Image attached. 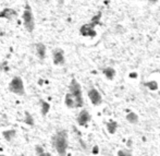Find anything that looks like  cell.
<instances>
[{
  "label": "cell",
  "mask_w": 160,
  "mask_h": 156,
  "mask_svg": "<svg viewBox=\"0 0 160 156\" xmlns=\"http://www.w3.org/2000/svg\"><path fill=\"white\" fill-rule=\"evenodd\" d=\"M51 145L55 148L59 156H67L69 141H68V131L65 129H60L52 135Z\"/></svg>",
  "instance_id": "6da1fadb"
},
{
  "label": "cell",
  "mask_w": 160,
  "mask_h": 156,
  "mask_svg": "<svg viewBox=\"0 0 160 156\" xmlns=\"http://www.w3.org/2000/svg\"><path fill=\"white\" fill-rule=\"evenodd\" d=\"M22 21H23L24 28H25V30L28 32L32 33L35 30V18H34L32 7L28 2L25 3L23 13H22Z\"/></svg>",
  "instance_id": "7a4b0ae2"
},
{
  "label": "cell",
  "mask_w": 160,
  "mask_h": 156,
  "mask_svg": "<svg viewBox=\"0 0 160 156\" xmlns=\"http://www.w3.org/2000/svg\"><path fill=\"white\" fill-rule=\"evenodd\" d=\"M69 93L74 97L76 101V105L78 108L82 107L84 105V99H83V94H82V87L81 84L75 80V79H72L71 83L69 85Z\"/></svg>",
  "instance_id": "3957f363"
},
{
  "label": "cell",
  "mask_w": 160,
  "mask_h": 156,
  "mask_svg": "<svg viewBox=\"0 0 160 156\" xmlns=\"http://www.w3.org/2000/svg\"><path fill=\"white\" fill-rule=\"evenodd\" d=\"M9 91L18 96L25 95V87L21 76H13V79L9 83Z\"/></svg>",
  "instance_id": "277c9868"
},
{
  "label": "cell",
  "mask_w": 160,
  "mask_h": 156,
  "mask_svg": "<svg viewBox=\"0 0 160 156\" xmlns=\"http://www.w3.org/2000/svg\"><path fill=\"white\" fill-rule=\"evenodd\" d=\"M52 60L56 65H63L65 63L64 51L61 48H55L52 50Z\"/></svg>",
  "instance_id": "5b68a950"
},
{
  "label": "cell",
  "mask_w": 160,
  "mask_h": 156,
  "mask_svg": "<svg viewBox=\"0 0 160 156\" xmlns=\"http://www.w3.org/2000/svg\"><path fill=\"white\" fill-rule=\"evenodd\" d=\"M87 95H88L89 101H92V104L95 106H98L102 103V97H101L100 93L95 89V87H91V89L87 91Z\"/></svg>",
  "instance_id": "8992f818"
},
{
  "label": "cell",
  "mask_w": 160,
  "mask_h": 156,
  "mask_svg": "<svg viewBox=\"0 0 160 156\" xmlns=\"http://www.w3.org/2000/svg\"><path fill=\"white\" fill-rule=\"evenodd\" d=\"M76 120H78V123L80 126H82V127L86 126L87 123L89 122V120H91V115H89L88 110H86V109H82V110H81Z\"/></svg>",
  "instance_id": "52a82bcc"
},
{
  "label": "cell",
  "mask_w": 160,
  "mask_h": 156,
  "mask_svg": "<svg viewBox=\"0 0 160 156\" xmlns=\"http://www.w3.org/2000/svg\"><path fill=\"white\" fill-rule=\"evenodd\" d=\"M80 33L82 34L83 36H94L96 34L95 25H93L91 22H89L88 24H84V25L80 29Z\"/></svg>",
  "instance_id": "ba28073f"
},
{
  "label": "cell",
  "mask_w": 160,
  "mask_h": 156,
  "mask_svg": "<svg viewBox=\"0 0 160 156\" xmlns=\"http://www.w3.org/2000/svg\"><path fill=\"white\" fill-rule=\"evenodd\" d=\"M18 15L17 11L14 9H11V8H4L3 10L0 12V18L2 19H7V20H13L15 19Z\"/></svg>",
  "instance_id": "9c48e42d"
},
{
  "label": "cell",
  "mask_w": 160,
  "mask_h": 156,
  "mask_svg": "<svg viewBox=\"0 0 160 156\" xmlns=\"http://www.w3.org/2000/svg\"><path fill=\"white\" fill-rule=\"evenodd\" d=\"M35 50H36V55L37 57L39 58L40 60H44L46 58V51H47V48L42 43H37L35 45Z\"/></svg>",
  "instance_id": "30bf717a"
},
{
  "label": "cell",
  "mask_w": 160,
  "mask_h": 156,
  "mask_svg": "<svg viewBox=\"0 0 160 156\" xmlns=\"http://www.w3.org/2000/svg\"><path fill=\"white\" fill-rule=\"evenodd\" d=\"M64 104H65V106H67L68 108H71V109H73V108H78V105H76L75 99H74V97L72 96V95L70 94L69 92L65 94Z\"/></svg>",
  "instance_id": "8fae6325"
},
{
  "label": "cell",
  "mask_w": 160,
  "mask_h": 156,
  "mask_svg": "<svg viewBox=\"0 0 160 156\" xmlns=\"http://www.w3.org/2000/svg\"><path fill=\"white\" fill-rule=\"evenodd\" d=\"M17 135V130L15 129H8V130L2 131V137L4 138L7 142H11Z\"/></svg>",
  "instance_id": "7c38bea8"
},
{
  "label": "cell",
  "mask_w": 160,
  "mask_h": 156,
  "mask_svg": "<svg viewBox=\"0 0 160 156\" xmlns=\"http://www.w3.org/2000/svg\"><path fill=\"white\" fill-rule=\"evenodd\" d=\"M39 104H40V112H42V116L46 117L47 114L49 112V110H50V104H49L48 101H44V99H40Z\"/></svg>",
  "instance_id": "4fadbf2b"
},
{
  "label": "cell",
  "mask_w": 160,
  "mask_h": 156,
  "mask_svg": "<svg viewBox=\"0 0 160 156\" xmlns=\"http://www.w3.org/2000/svg\"><path fill=\"white\" fill-rule=\"evenodd\" d=\"M35 152H36V155L37 156H52L49 152H46L40 145L35 146Z\"/></svg>",
  "instance_id": "5bb4252c"
},
{
  "label": "cell",
  "mask_w": 160,
  "mask_h": 156,
  "mask_svg": "<svg viewBox=\"0 0 160 156\" xmlns=\"http://www.w3.org/2000/svg\"><path fill=\"white\" fill-rule=\"evenodd\" d=\"M23 121H24V123H26L28 126H31V127L34 126V118H33L32 114H31V112H26Z\"/></svg>",
  "instance_id": "9a60e30c"
},
{
  "label": "cell",
  "mask_w": 160,
  "mask_h": 156,
  "mask_svg": "<svg viewBox=\"0 0 160 156\" xmlns=\"http://www.w3.org/2000/svg\"><path fill=\"white\" fill-rule=\"evenodd\" d=\"M102 72L108 79H110V80H111V79H113L114 74H116V72H114V70L112 69V68H106V69L102 70Z\"/></svg>",
  "instance_id": "2e32d148"
},
{
  "label": "cell",
  "mask_w": 160,
  "mask_h": 156,
  "mask_svg": "<svg viewBox=\"0 0 160 156\" xmlns=\"http://www.w3.org/2000/svg\"><path fill=\"white\" fill-rule=\"evenodd\" d=\"M127 119H128V122H131V123H136L137 121H138V117H137L136 114H134V112H130V114H128Z\"/></svg>",
  "instance_id": "e0dca14e"
},
{
  "label": "cell",
  "mask_w": 160,
  "mask_h": 156,
  "mask_svg": "<svg viewBox=\"0 0 160 156\" xmlns=\"http://www.w3.org/2000/svg\"><path fill=\"white\" fill-rule=\"evenodd\" d=\"M117 127H118V125H117L114 121H109L108 125H107L108 131H109L110 133H114V131L117 130Z\"/></svg>",
  "instance_id": "ac0fdd59"
},
{
  "label": "cell",
  "mask_w": 160,
  "mask_h": 156,
  "mask_svg": "<svg viewBox=\"0 0 160 156\" xmlns=\"http://www.w3.org/2000/svg\"><path fill=\"white\" fill-rule=\"evenodd\" d=\"M118 156H132L130 151H119Z\"/></svg>",
  "instance_id": "d6986e66"
},
{
  "label": "cell",
  "mask_w": 160,
  "mask_h": 156,
  "mask_svg": "<svg viewBox=\"0 0 160 156\" xmlns=\"http://www.w3.org/2000/svg\"><path fill=\"white\" fill-rule=\"evenodd\" d=\"M149 2H150V3H156L157 0H149Z\"/></svg>",
  "instance_id": "ffe728a7"
},
{
  "label": "cell",
  "mask_w": 160,
  "mask_h": 156,
  "mask_svg": "<svg viewBox=\"0 0 160 156\" xmlns=\"http://www.w3.org/2000/svg\"><path fill=\"white\" fill-rule=\"evenodd\" d=\"M0 156H7V155H4V154H0Z\"/></svg>",
  "instance_id": "44dd1931"
},
{
  "label": "cell",
  "mask_w": 160,
  "mask_h": 156,
  "mask_svg": "<svg viewBox=\"0 0 160 156\" xmlns=\"http://www.w3.org/2000/svg\"><path fill=\"white\" fill-rule=\"evenodd\" d=\"M146 156H147V155H146Z\"/></svg>",
  "instance_id": "7402d4cb"
}]
</instances>
